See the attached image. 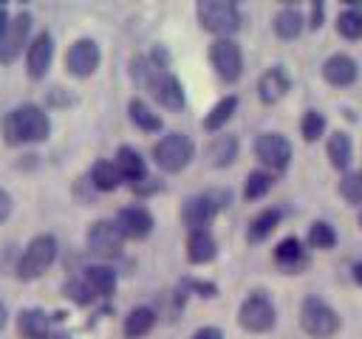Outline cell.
<instances>
[{
    "label": "cell",
    "mask_w": 362,
    "mask_h": 339,
    "mask_svg": "<svg viewBox=\"0 0 362 339\" xmlns=\"http://www.w3.org/2000/svg\"><path fill=\"white\" fill-rule=\"evenodd\" d=\"M48 116L37 105H20L3 119V138L8 144H23V141H42L48 136Z\"/></svg>",
    "instance_id": "6da1fadb"
},
{
    "label": "cell",
    "mask_w": 362,
    "mask_h": 339,
    "mask_svg": "<svg viewBox=\"0 0 362 339\" xmlns=\"http://www.w3.org/2000/svg\"><path fill=\"white\" fill-rule=\"evenodd\" d=\"M300 325L308 336L314 339H328L339 331V316L337 311L320 299V297H305L303 299V308H300Z\"/></svg>",
    "instance_id": "7a4b0ae2"
},
{
    "label": "cell",
    "mask_w": 362,
    "mask_h": 339,
    "mask_svg": "<svg viewBox=\"0 0 362 339\" xmlns=\"http://www.w3.org/2000/svg\"><path fill=\"white\" fill-rule=\"evenodd\" d=\"M198 20L206 31L218 34V37H229L240 28V14L238 6L229 0H201L198 3Z\"/></svg>",
    "instance_id": "3957f363"
},
{
    "label": "cell",
    "mask_w": 362,
    "mask_h": 339,
    "mask_svg": "<svg viewBox=\"0 0 362 339\" xmlns=\"http://www.w3.org/2000/svg\"><path fill=\"white\" fill-rule=\"evenodd\" d=\"M192 141L184 133H167L161 141H156L153 147V158L164 172H178L192 161Z\"/></svg>",
    "instance_id": "277c9868"
},
{
    "label": "cell",
    "mask_w": 362,
    "mask_h": 339,
    "mask_svg": "<svg viewBox=\"0 0 362 339\" xmlns=\"http://www.w3.org/2000/svg\"><path fill=\"white\" fill-rule=\"evenodd\" d=\"M54 257H57V240L51 234H37L17 263V277L20 280H37L54 263Z\"/></svg>",
    "instance_id": "5b68a950"
},
{
    "label": "cell",
    "mask_w": 362,
    "mask_h": 339,
    "mask_svg": "<svg viewBox=\"0 0 362 339\" xmlns=\"http://www.w3.org/2000/svg\"><path fill=\"white\" fill-rule=\"evenodd\" d=\"M209 59H212L215 73L223 82H238L240 79V73H243V54H240V45L235 40L218 37L209 45Z\"/></svg>",
    "instance_id": "8992f818"
},
{
    "label": "cell",
    "mask_w": 362,
    "mask_h": 339,
    "mask_svg": "<svg viewBox=\"0 0 362 339\" xmlns=\"http://www.w3.org/2000/svg\"><path fill=\"white\" fill-rule=\"evenodd\" d=\"M229 201V195L223 192H206V195H195L189 201H184L181 206V218L189 226V232H201L204 226H209V220L218 215V209Z\"/></svg>",
    "instance_id": "52a82bcc"
},
{
    "label": "cell",
    "mask_w": 362,
    "mask_h": 339,
    "mask_svg": "<svg viewBox=\"0 0 362 339\" xmlns=\"http://www.w3.org/2000/svg\"><path fill=\"white\" fill-rule=\"evenodd\" d=\"M238 322L249 333H263V331L274 328V305L263 294H252L243 299V305L238 311Z\"/></svg>",
    "instance_id": "ba28073f"
},
{
    "label": "cell",
    "mask_w": 362,
    "mask_h": 339,
    "mask_svg": "<svg viewBox=\"0 0 362 339\" xmlns=\"http://www.w3.org/2000/svg\"><path fill=\"white\" fill-rule=\"evenodd\" d=\"M28 28H31V17L23 11L14 20H8L6 31L0 34V62L8 65L20 56V51L28 45Z\"/></svg>",
    "instance_id": "9c48e42d"
},
{
    "label": "cell",
    "mask_w": 362,
    "mask_h": 339,
    "mask_svg": "<svg viewBox=\"0 0 362 339\" xmlns=\"http://www.w3.org/2000/svg\"><path fill=\"white\" fill-rule=\"evenodd\" d=\"M255 155L272 170H286L291 158V144L280 133H260L255 141Z\"/></svg>",
    "instance_id": "30bf717a"
},
{
    "label": "cell",
    "mask_w": 362,
    "mask_h": 339,
    "mask_svg": "<svg viewBox=\"0 0 362 339\" xmlns=\"http://www.w3.org/2000/svg\"><path fill=\"white\" fill-rule=\"evenodd\" d=\"M122 232L116 229L113 220H96L90 229H88V249L96 254V257H116L122 251Z\"/></svg>",
    "instance_id": "8fae6325"
},
{
    "label": "cell",
    "mask_w": 362,
    "mask_h": 339,
    "mask_svg": "<svg viewBox=\"0 0 362 339\" xmlns=\"http://www.w3.org/2000/svg\"><path fill=\"white\" fill-rule=\"evenodd\" d=\"M99 59H102L99 45H96L93 40H88V37L76 40V42L68 48V54H65V65H68V71H71L74 76H90V73L99 68Z\"/></svg>",
    "instance_id": "7c38bea8"
},
{
    "label": "cell",
    "mask_w": 362,
    "mask_h": 339,
    "mask_svg": "<svg viewBox=\"0 0 362 339\" xmlns=\"http://www.w3.org/2000/svg\"><path fill=\"white\" fill-rule=\"evenodd\" d=\"M113 223L122 232V237H130V240H141L153 232V215L144 206H124Z\"/></svg>",
    "instance_id": "4fadbf2b"
},
{
    "label": "cell",
    "mask_w": 362,
    "mask_h": 339,
    "mask_svg": "<svg viewBox=\"0 0 362 339\" xmlns=\"http://www.w3.org/2000/svg\"><path fill=\"white\" fill-rule=\"evenodd\" d=\"M51 56H54V40L48 31L37 34L31 42H28V54H25V73L31 79H40L45 76L48 65H51Z\"/></svg>",
    "instance_id": "5bb4252c"
},
{
    "label": "cell",
    "mask_w": 362,
    "mask_h": 339,
    "mask_svg": "<svg viewBox=\"0 0 362 339\" xmlns=\"http://www.w3.org/2000/svg\"><path fill=\"white\" fill-rule=\"evenodd\" d=\"M356 73H359V68H356V62H354L348 54H334V56H328L325 65H322L325 82H331V85H337V88H345V85L356 82Z\"/></svg>",
    "instance_id": "9a60e30c"
},
{
    "label": "cell",
    "mask_w": 362,
    "mask_h": 339,
    "mask_svg": "<svg viewBox=\"0 0 362 339\" xmlns=\"http://www.w3.org/2000/svg\"><path fill=\"white\" fill-rule=\"evenodd\" d=\"M48 328H51V319L40 308H25L17 316V331H20L23 339H45L48 336Z\"/></svg>",
    "instance_id": "2e32d148"
},
{
    "label": "cell",
    "mask_w": 362,
    "mask_h": 339,
    "mask_svg": "<svg viewBox=\"0 0 362 339\" xmlns=\"http://www.w3.org/2000/svg\"><path fill=\"white\" fill-rule=\"evenodd\" d=\"M286 90H288V76H286L283 68L266 71V73L260 76V82H257V93H260V99H263L266 105L280 102V99L286 96Z\"/></svg>",
    "instance_id": "e0dca14e"
},
{
    "label": "cell",
    "mask_w": 362,
    "mask_h": 339,
    "mask_svg": "<svg viewBox=\"0 0 362 339\" xmlns=\"http://www.w3.org/2000/svg\"><path fill=\"white\" fill-rule=\"evenodd\" d=\"M218 254V243H215V237L206 232V229H201V232H189V240H187V257H189V263H209L212 257Z\"/></svg>",
    "instance_id": "ac0fdd59"
},
{
    "label": "cell",
    "mask_w": 362,
    "mask_h": 339,
    "mask_svg": "<svg viewBox=\"0 0 362 339\" xmlns=\"http://www.w3.org/2000/svg\"><path fill=\"white\" fill-rule=\"evenodd\" d=\"M113 167L119 170V175L122 178H127V181H141L144 178V158L133 150V147H119V153H116V161H113Z\"/></svg>",
    "instance_id": "d6986e66"
},
{
    "label": "cell",
    "mask_w": 362,
    "mask_h": 339,
    "mask_svg": "<svg viewBox=\"0 0 362 339\" xmlns=\"http://www.w3.org/2000/svg\"><path fill=\"white\" fill-rule=\"evenodd\" d=\"M85 282L90 288V294L96 297H110L116 288V271L107 266H88L85 268Z\"/></svg>",
    "instance_id": "ffe728a7"
},
{
    "label": "cell",
    "mask_w": 362,
    "mask_h": 339,
    "mask_svg": "<svg viewBox=\"0 0 362 339\" xmlns=\"http://www.w3.org/2000/svg\"><path fill=\"white\" fill-rule=\"evenodd\" d=\"M206 155H209V164L212 167L232 164L235 155H238V138L235 136H215L212 144H209V150H206Z\"/></svg>",
    "instance_id": "44dd1931"
},
{
    "label": "cell",
    "mask_w": 362,
    "mask_h": 339,
    "mask_svg": "<svg viewBox=\"0 0 362 339\" xmlns=\"http://www.w3.org/2000/svg\"><path fill=\"white\" fill-rule=\"evenodd\" d=\"M156 325V314L150 308H133L127 316H124V336L127 339H139L144 333H150Z\"/></svg>",
    "instance_id": "7402d4cb"
},
{
    "label": "cell",
    "mask_w": 362,
    "mask_h": 339,
    "mask_svg": "<svg viewBox=\"0 0 362 339\" xmlns=\"http://www.w3.org/2000/svg\"><path fill=\"white\" fill-rule=\"evenodd\" d=\"M277 223H280V209H263V212L249 223V232H246L249 243H260V240H266V237L274 232Z\"/></svg>",
    "instance_id": "603a6c76"
},
{
    "label": "cell",
    "mask_w": 362,
    "mask_h": 339,
    "mask_svg": "<svg viewBox=\"0 0 362 339\" xmlns=\"http://www.w3.org/2000/svg\"><path fill=\"white\" fill-rule=\"evenodd\" d=\"M274 260H277L283 268H288V271H294L297 266H303V263H305V254H303L300 240H297V237H286V240H280L277 249H274Z\"/></svg>",
    "instance_id": "cb8c5ba5"
},
{
    "label": "cell",
    "mask_w": 362,
    "mask_h": 339,
    "mask_svg": "<svg viewBox=\"0 0 362 339\" xmlns=\"http://www.w3.org/2000/svg\"><path fill=\"white\" fill-rule=\"evenodd\" d=\"M127 110H130V121H133L136 127H141V130H147V133L161 130V116H158V113H153L141 99H130Z\"/></svg>",
    "instance_id": "d4e9b609"
},
{
    "label": "cell",
    "mask_w": 362,
    "mask_h": 339,
    "mask_svg": "<svg viewBox=\"0 0 362 339\" xmlns=\"http://www.w3.org/2000/svg\"><path fill=\"white\" fill-rule=\"evenodd\" d=\"M328 158H331V164H334L337 170H345V167L351 164V158H354V144H351V138H348L345 133H334V136L328 138Z\"/></svg>",
    "instance_id": "484cf974"
},
{
    "label": "cell",
    "mask_w": 362,
    "mask_h": 339,
    "mask_svg": "<svg viewBox=\"0 0 362 339\" xmlns=\"http://www.w3.org/2000/svg\"><path fill=\"white\" fill-rule=\"evenodd\" d=\"M119 181H122V175H119V170L113 167V161H96V164L90 167V184H93L96 189L110 192V189L119 186Z\"/></svg>",
    "instance_id": "4316f807"
},
{
    "label": "cell",
    "mask_w": 362,
    "mask_h": 339,
    "mask_svg": "<svg viewBox=\"0 0 362 339\" xmlns=\"http://www.w3.org/2000/svg\"><path fill=\"white\" fill-rule=\"evenodd\" d=\"M303 31V14L297 8H283L274 17V34L283 40H294Z\"/></svg>",
    "instance_id": "83f0119b"
},
{
    "label": "cell",
    "mask_w": 362,
    "mask_h": 339,
    "mask_svg": "<svg viewBox=\"0 0 362 339\" xmlns=\"http://www.w3.org/2000/svg\"><path fill=\"white\" fill-rule=\"evenodd\" d=\"M235 107H238V96H223L209 113H206V119H204V127L206 130H221L229 119H232V113H235Z\"/></svg>",
    "instance_id": "f1b7e54d"
},
{
    "label": "cell",
    "mask_w": 362,
    "mask_h": 339,
    "mask_svg": "<svg viewBox=\"0 0 362 339\" xmlns=\"http://www.w3.org/2000/svg\"><path fill=\"white\" fill-rule=\"evenodd\" d=\"M272 184H274V178H272L269 172H263V170H255V172H249V175H246L243 198H246V201H257V198H263V195L272 189Z\"/></svg>",
    "instance_id": "f546056e"
},
{
    "label": "cell",
    "mask_w": 362,
    "mask_h": 339,
    "mask_svg": "<svg viewBox=\"0 0 362 339\" xmlns=\"http://www.w3.org/2000/svg\"><path fill=\"white\" fill-rule=\"evenodd\" d=\"M308 243H311L314 249H334V243H337L334 226L325 223V220H314L311 229H308Z\"/></svg>",
    "instance_id": "4dcf8cb0"
},
{
    "label": "cell",
    "mask_w": 362,
    "mask_h": 339,
    "mask_svg": "<svg viewBox=\"0 0 362 339\" xmlns=\"http://www.w3.org/2000/svg\"><path fill=\"white\" fill-rule=\"evenodd\" d=\"M339 195H342L348 203H362V170L342 175V181H339Z\"/></svg>",
    "instance_id": "1f68e13d"
},
{
    "label": "cell",
    "mask_w": 362,
    "mask_h": 339,
    "mask_svg": "<svg viewBox=\"0 0 362 339\" xmlns=\"http://www.w3.org/2000/svg\"><path fill=\"white\" fill-rule=\"evenodd\" d=\"M337 31H339L345 40H359V37H362V17L354 14L351 8H345V11L337 17Z\"/></svg>",
    "instance_id": "d6a6232c"
},
{
    "label": "cell",
    "mask_w": 362,
    "mask_h": 339,
    "mask_svg": "<svg viewBox=\"0 0 362 339\" xmlns=\"http://www.w3.org/2000/svg\"><path fill=\"white\" fill-rule=\"evenodd\" d=\"M300 130H303V138H305V141H317V138L322 136V130H325V116L317 113V110H305Z\"/></svg>",
    "instance_id": "836d02e7"
},
{
    "label": "cell",
    "mask_w": 362,
    "mask_h": 339,
    "mask_svg": "<svg viewBox=\"0 0 362 339\" xmlns=\"http://www.w3.org/2000/svg\"><path fill=\"white\" fill-rule=\"evenodd\" d=\"M65 297H71V299L79 302V305H88V302L93 299V294H90V288H88L85 280H71V282H65Z\"/></svg>",
    "instance_id": "e575fe53"
},
{
    "label": "cell",
    "mask_w": 362,
    "mask_h": 339,
    "mask_svg": "<svg viewBox=\"0 0 362 339\" xmlns=\"http://www.w3.org/2000/svg\"><path fill=\"white\" fill-rule=\"evenodd\" d=\"M11 215V195L6 189H0V223Z\"/></svg>",
    "instance_id": "d590c367"
},
{
    "label": "cell",
    "mask_w": 362,
    "mask_h": 339,
    "mask_svg": "<svg viewBox=\"0 0 362 339\" xmlns=\"http://www.w3.org/2000/svg\"><path fill=\"white\" fill-rule=\"evenodd\" d=\"M192 339H223V333L218 328H198Z\"/></svg>",
    "instance_id": "8d00e7d4"
},
{
    "label": "cell",
    "mask_w": 362,
    "mask_h": 339,
    "mask_svg": "<svg viewBox=\"0 0 362 339\" xmlns=\"http://www.w3.org/2000/svg\"><path fill=\"white\" fill-rule=\"evenodd\" d=\"M322 25V3H314L311 6V28H320Z\"/></svg>",
    "instance_id": "74e56055"
},
{
    "label": "cell",
    "mask_w": 362,
    "mask_h": 339,
    "mask_svg": "<svg viewBox=\"0 0 362 339\" xmlns=\"http://www.w3.org/2000/svg\"><path fill=\"white\" fill-rule=\"evenodd\" d=\"M6 25H8V11H6L3 6H0V34L6 31Z\"/></svg>",
    "instance_id": "f35d334b"
},
{
    "label": "cell",
    "mask_w": 362,
    "mask_h": 339,
    "mask_svg": "<svg viewBox=\"0 0 362 339\" xmlns=\"http://www.w3.org/2000/svg\"><path fill=\"white\" fill-rule=\"evenodd\" d=\"M354 280L362 285V263H356V266H354Z\"/></svg>",
    "instance_id": "ab89813d"
},
{
    "label": "cell",
    "mask_w": 362,
    "mask_h": 339,
    "mask_svg": "<svg viewBox=\"0 0 362 339\" xmlns=\"http://www.w3.org/2000/svg\"><path fill=\"white\" fill-rule=\"evenodd\" d=\"M351 11H354V14H359V17H362V0H354V3H351Z\"/></svg>",
    "instance_id": "60d3db41"
},
{
    "label": "cell",
    "mask_w": 362,
    "mask_h": 339,
    "mask_svg": "<svg viewBox=\"0 0 362 339\" xmlns=\"http://www.w3.org/2000/svg\"><path fill=\"white\" fill-rule=\"evenodd\" d=\"M3 325H6V305L0 302V328H3Z\"/></svg>",
    "instance_id": "b9f144b4"
},
{
    "label": "cell",
    "mask_w": 362,
    "mask_h": 339,
    "mask_svg": "<svg viewBox=\"0 0 362 339\" xmlns=\"http://www.w3.org/2000/svg\"><path fill=\"white\" fill-rule=\"evenodd\" d=\"M45 339H71V336H68V333H48Z\"/></svg>",
    "instance_id": "7bdbcfd3"
},
{
    "label": "cell",
    "mask_w": 362,
    "mask_h": 339,
    "mask_svg": "<svg viewBox=\"0 0 362 339\" xmlns=\"http://www.w3.org/2000/svg\"><path fill=\"white\" fill-rule=\"evenodd\" d=\"M359 226H362V212H359Z\"/></svg>",
    "instance_id": "ee69618b"
}]
</instances>
